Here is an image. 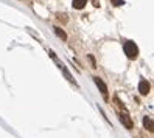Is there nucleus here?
<instances>
[{
	"label": "nucleus",
	"instance_id": "obj_1",
	"mask_svg": "<svg viewBox=\"0 0 154 138\" xmlns=\"http://www.w3.org/2000/svg\"><path fill=\"white\" fill-rule=\"evenodd\" d=\"M123 48H125V53H126V56H128L129 59H135L139 56V48H137V45H135L134 42H125L123 45Z\"/></svg>",
	"mask_w": 154,
	"mask_h": 138
},
{
	"label": "nucleus",
	"instance_id": "obj_2",
	"mask_svg": "<svg viewBox=\"0 0 154 138\" xmlns=\"http://www.w3.org/2000/svg\"><path fill=\"white\" fill-rule=\"evenodd\" d=\"M95 79V84L98 86V88H100V92H101V95H103V98L107 101L109 99V96H107V87H106V84L103 82V79L101 78H94Z\"/></svg>",
	"mask_w": 154,
	"mask_h": 138
},
{
	"label": "nucleus",
	"instance_id": "obj_3",
	"mask_svg": "<svg viewBox=\"0 0 154 138\" xmlns=\"http://www.w3.org/2000/svg\"><path fill=\"white\" fill-rule=\"evenodd\" d=\"M120 121H122L126 127H128V129H132V127H134V124H132V119L129 118L128 112H125V110L120 113Z\"/></svg>",
	"mask_w": 154,
	"mask_h": 138
},
{
	"label": "nucleus",
	"instance_id": "obj_4",
	"mask_svg": "<svg viewBox=\"0 0 154 138\" xmlns=\"http://www.w3.org/2000/svg\"><path fill=\"white\" fill-rule=\"evenodd\" d=\"M149 88H151L149 82L145 81V79H142L140 84H139V92H140V93H142V95H148V93H149Z\"/></svg>",
	"mask_w": 154,
	"mask_h": 138
},
{
	"label": "nucleus",
	"instance_id": "obj_5",
	"mask_svg": "<svg viewBox=\"0 0 154 138\" xmlns=\"http://www.w3.org/2000/svg\"><path fill=\"white\" fill-rule=\"evenodd\" d=\"M143 126H145V129H146V130H149V132L154 130V129H152V119H151V116H145V118H143Z\"/></svg>",
	"mask_w": 154,
	"mask_h": 138
},
{
	"label": "nucleus",
	"instance_id": "obj_6",
	"mask_svg": "<svg viewBox=\"0 0 154 138\" xmlns=\"http://www.w3.org/2000/svg\"><path fill=\"white\" fill-rule=\"evenodd\" d=\"M87 3V0H73V8L76 10H81V8H84Z\"/></svg>",
	"mask_w": 154,
	"mask_h": 138
},
{
	"label": "nucleus",
	"instance_id": "obj_7",
	"mask_svg": "<svg viewBox=\"0 0 154 138\" xmlns=\"http://www.w3.org/2000/svg\"><path fill=\"white\" fill-rule=\"evenodd\" d=\"M55 30H56V34H58V36H61L62 39H67V36H66V33H64V31H61L59 28H55Z\"/></svg>",
	"mask_w": 154,
	"mask_h": 138
},
{
	"label": "nucleus",
	"instance_id": "obj_8",
	"mask_svg": "<svg viewBox=\"0 0 154 138\" xmlns=\"http://www.w3.org/2000/svg\"><path fill=\"white\" fill-rule=\"evenodd\" d=\"M112 2V5H115V6H122L123 5V0H111Z\"/></svg>",
	"mask_w": 154,
	"mask_h": 138
}]
</instances>
